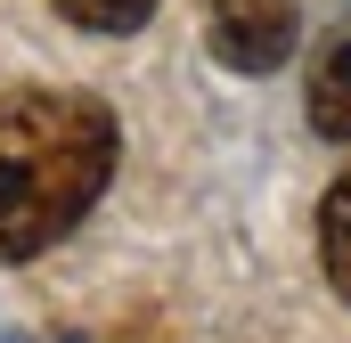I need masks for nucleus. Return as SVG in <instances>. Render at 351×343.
<instances>
[{"label":"nucleus","instance_id":"obj_1","mask_svg":"<svg viewBox=\"0 0 351 343\" xmlns=\"http://www.w3.org/2000/svg\"><path fill=\"white\" fill-rule=\"evenodd\" d=\"M114 180V115L82 90L0 98V261L49 254Z\"/></svg>","mask_w":351,"mask_h":343},{"label":"nucleus","instance_id":"obj_2","mask_svg":"<svg viewBox=\"0 0 351 343\" xmlns=\"http://www.w3.org/2000/svg\"><path fill=\"white\" fill-rule=\"evenodd\" d=\"M213 16V58L237 74H269L294 58V0H204Z\"/></svg>","mask_w":351,"mask_h":343},{"label":"nucleus","instance_id":"obj_3","mask_svg":"<svg viewBox=\"0 0 351 343\" xmlns=\"http://www.w3.org/2000/svg\"><path fill=\"white\" fill-rule=\"evenodd\" d=\"M311 131H327V139H351V25L319 49V66H311Z\"/></svg>","mask_w":351,"mask_h":343},{"label":"nucleus","instance_id":"obj_4","mask_svg":"<svg viewBox=\"0 0 351 343\" xmlns=\"http://www.w3.org/2000/svg\"><path fill=\"white\" fill-rule=\"evenodd\" d=\"M319 261H327L335 294L351 303V172H335V188H327V204H319Z\"/></svg>","mask_w":351,"mask_h":343},{"label":"nucleus","instance_id":"obj_5","mask_svg":"<svg viewBox=\"0 0 351 343\" xmlns=\"http://www.w3.org/2000/svg\"><path fill=\"white\" fill-rule=\"evenodd\" d=\"M66 8V25H82V33H139L147 16H156V0H58Z\"/></svg>","mask_w":351,"mask_h":343}]
</instances>
